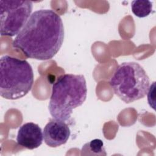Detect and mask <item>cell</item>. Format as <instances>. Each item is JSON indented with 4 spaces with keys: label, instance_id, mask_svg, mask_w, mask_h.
I'll list each match as a JSON object with an SVG mask.
<instances>
[{
    "label": "cell",
    "instance_id": "277c9868",
    "mask_svg": "<svg viewBox=\"0 0 156 156\" xmlns=\"http://www.w3.org/2000/svg\"><path fill=\"white\" fill-rule=\"evenodd\" d=\"M109 83L115 94L129 104L143 98L147 94L150 80L139 63L129 62L118 66Z\"/></svg>",
    "mask_w": 156,
    "mask_h": 156
},
{
    "label": "cell",
    "instance_id": "5b68a950",
    "mask_svg": "<svg viewBox=\"0 0 156 156\" xmlns=\"http://www.w3.org/2000/svg\"><path fill=\"white\" fill-rule=\"evenodd\" d=\"M32 8L30 1L1 0V35H18L30 16Z\"/></svg>",
    "mask_w": 156,
    "mask_h": 156
},
{
    "label": "cell",
    "instance_id": "9c48e42d",
    "mask_svg": "<svg viewBox=\"0 0 156 156\" xmlns=\"http://www.w3.org/2000/svg\"><path fill=\"white\" fill-rule=\"evenodd\" d=\"M131 9L135 16L144 18L152 12V3L148 0H134L131 3Z\"/></svg>",
    "mask_w": 156,
    "mask_h": 156
},
{
    "label": "cell",
    "instance_id": "7a4b0ae2",
    "mask_svg": "<svg viewBox=\"0 0 156 156\" xmlns=\"http://www.w3.org/2000/svg\"><path fill=\"white\" fill-rule=\"evenodd\" d=\"M87 94V83L83 75L65 74L60 76L52 85L48 106L52 118L68 121L73 110L83 104Z\"/></svg>",
    "mask_w": 156,
    "mask_h": 156
},
{
    "label": "cell",
    "instance_id": "52a82bcc",
    "mask_svg": "<svg viewBox=\"0 0 156 156\" xmlns=\"http://www.w3.org/2000/svg\"><path fill=\"white\" fill-rule=\"evenodd\" d=\"M43 134L41 127L35 123L27 122L18 129L17 144L27 149L32 150L38 147L43 142Z\"/></svg>",
    "mask_w": 156,
    "mask_h": 156
},
{
    "label": "cell",
    "instance_id": "3957f363",
    "mask_svg": "<svg viewBox=\"0 0 156 156\" xmlns=\"http://www.w3.org/2000/svg\"><path fill=\"white\" fill-rule=\"evenodd\" d=\"M34 72L31 65L25 60L8 55L0 60V94L10 100L26 95L34 83Z\"/></svg>",
    "mask_w": 156,
    "mask_h": 156
},
{
    "label": "cell",
    "instance_id": "8992f818",
    "mask_svg": "<svg viewBox=\"0 0 156 156\" xmlns=\"http://www.w3.org/2000/svg\"><path fill=\"white\" fill-rule=\"evenodd\" d=\"M43 134L46 145L51 147H57L67 142L71 130L65 122L53 118L44 127Z\"/></svg>",
    "mask_w": 156,
    "mask_h": 156
},
{
    "label": "cell",
    "instance_id": "ba28073f",
    "mask_svg": "<svg viewBox=\"0 0 156 156\" xmlns=\"http://www.w3.org/2000/svg\"><path fill=\"white\" fill-rule=\"evenodd\" d=\"M81 155H107L104 143L100 139H94L85 143L81 149Z\"/></svg>",
    "mask_w": 156,
    "mask_h": 156
},
{
    "label": "cell",
    "instance_id": "6da1fadb",
    "mask_svg": "<svg viewBox=\"0 0 156 156\" xmlns=\"http://www.w3.org/2000/svg\"><path fill=\"white\" fill-rule=\"evenodd\" d=\"M64 40V26L60 16L51 9L33 12L16 35L12 46L30 58L46 60L53 58Z\"/></svg>",
    "mask_w": 156,
    "mask_h": 156
}]
</instances>
